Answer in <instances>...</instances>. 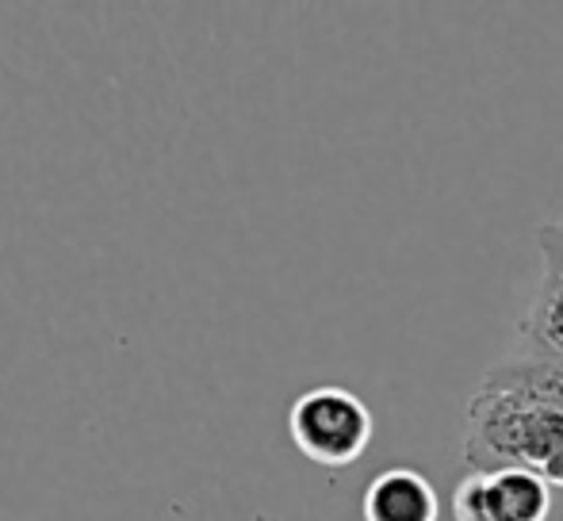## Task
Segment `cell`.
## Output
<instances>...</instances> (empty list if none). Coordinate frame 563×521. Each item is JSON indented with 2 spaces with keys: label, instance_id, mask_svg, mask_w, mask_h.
<instances>
[{
  "label": "cell",
  "instance_id": "3",
  "mask_svg": "<svg viewBox=\"0 0 563 521\" xmlns=\"http://www.w3.org/2000/svg\"><path fill=\"white\" fill-rule=\"evenodd\" d=\"M479 391L510 395L526 407L560 410L563 414V357H541V353L506 357L483 376Z\"/></svg>",
  "mask_w": 563,
  "mask_h": 521
},
{
  "label": "cell",
  "instance_id": "2",
  "mask_svg": "<svg viewBox=\"0 0 563 521\" xmlns=\"http://www.w3.org/2000/svg\"><path fill=\"white\" fill-rule=\"evenodd\" d=\"M288 433L299 453L319 468H349L368 453L376 422L361 395L327 384V388L303 391L291 402Z\"/></svg>",
  "mask_w": 563,
  "mask_h": 521
},
{
  "label": "cell",
  "instance_id": "6",
  "mask_svg": "<svg viewBox=\"0 0 563 521\" xmlns=\"http://www.w3.org/2000/svg\"><path fill=\"white\" fill-rule=\"evenodd\" d=\"M518 334H521V353L563 357V276L544 268Z\"/></svg>",
  "mask_w": 563,
  "mask_h": 521
},
{
  "label": "cell",
  "instance_id": "8",
  "mask_svg": "<svg viewBox=\"0 0 563 521\" xmlns=\"http://www.w3.org/2000/svg\"><path fill=\"white\" fill-rule=\"evenodd\" d=\"M541 476H544V484H549V487H560V491H563V441L556 445V453L541 464Z\"/></svg>",
  "mask_w": 563,
  "mask_h": 521
},
{
  "label": "cell",
  "instance_id": "7",
  "mask_svg": "<svg viewBox=\"0 0 563 521\" xmlns=\"http://www.w3.org/2000/svg\"><path fill=\"white\" fill-rule=\"evenodd\" d=\"M537 246H541L544 268H549V273H556V276H563V219L537 226Z\"/></svg>",
  "mask_w": 563,
  "mask_h": 521
},
{
  "label": "cell",
  "instance_id": "5",
  "mask_svg": "<svg viewBox=\"0 0 563 521\" xmlns=\"http://www.w3.org/2000/svg\"><path fill=\"white\" fill-rule=\"evenodd\" d=\"M483 514L487 521H549V484L533 468L490 472V476H483Z\"/></svg>",
  "mask_w": 563,
  "mask_h": 521
},
{
  "label": "cell",
  "instance_id": "1",
  "mask_svg": "<svg viewBox=\"0 0 563 521\" xmlns=\"http://www.w3.org/2000/svg\"><path fill=\"white\" fill-rule=\"evenodd\" d=\"M563 441V414L560 410H537L510 395L479 391L467 399V425H464V464L467 472L503 468H533L556 453Z\"/></svg>",
  "mask_w": 563,
  "mask_h": 521
},
{
  "label": "cell",
  "instance_id": "4",
  "mask_svg": "<svg viewBox=\"0 0 563 521\" xmlns=\"http://www.w3.org/2000/svg\"><path fill=\"white\" fill-rule=\"evenodd\" d=\"M364 521H438L441 502L433 484L415 468H387L364 487Z\"/></svg>",
  "mask_w": 563,
  "mask_h": 521
}]
</instances>
